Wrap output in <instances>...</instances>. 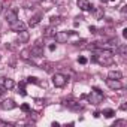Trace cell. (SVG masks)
I'll return each mask as SVG.
<instances>
[{
	"label": "cell",
	"mask_w": 127,
	"mask_h": 127,
	"mask_svg": "<svg viewBox=\"0 0 127 127\" xmlns=\"http://www.w3.org/2000/svg\"><path fill=\"white\" fill-rule=\"evenodd\" d=\"M127 124V121L126 120H118V121H115L114 123V127H117V126H126Z\"/></svg>",
	"instance_id": "obj_22"
},
{
	"label": "cell",
	"mask_w": 127,
	"mask_h": 127,
	"mask_svg": "<svg viewBox=\"0 0 127 127\" xmlns=\"http://www.w3.org/2000/svg\"><path fill=\"white\" fill-rule=\"evenodd\" d=\"M64 106H66L67 109H70V111H75V112L82 111V105H79V102H76V100H73V99L66 100V102H64Z\"/></svg>",
	"instance_id": "obj_4"
},
{
	"label": "cell",
	"mask_w": 127,
	"mask_h": 127,
	"mask_svg": "<svg viewBox=\"0 0 127 127\" xmlns=\"http://www.w3.org/2000/svg\"><path fill=\"white\" fill-rule=\"evenodd\" d=\"M70 34H72V32H57L54 34V37H55L57 43H64V42H67V39H69Z\"/></svg>",
	"instance_id": "obj_3"
},
{
	"label": "cell",
	"mask_w": 127,
	"mask_h": 127,
	"mask_svg": "<svg viewBox=\"0 0 127 127\" xmlns=\"http://www.w3.org/2000/svg\"><path fill=\"white\" fill-rule=\"evenodd\" d=\"M90 32L91 33H96V27H90Z\"/></svg>",
	"instance_id": "obj_30"
},
{
	"label": "cell",
	"mask_w": 127,
	"mask_h": 127,
	"mask_svg": "<svg viewBox=\"0 0 127 127\" xmlns=\"http://www.w3.org/2000/svg\"><path fill=\"white\" fill-rule=\"evenodd\" d=\"M52 84L57 87V88H63L66 84H67V78L63 75V73H55L52 76Z\"/></svg>",
	"instance_id": "obj_2"
},
{
	"label": "cell",
	"mask_w": 127,
	"mask_h": 127,
	"mask_svg": "<svg viewBox=\"0 0 127 127\" xmlns=\"http://www.w3.org/2000/svg\"><path fill=\"white\" fill-rule=\"evenodd\" d=\"M0 126H9L6 121H2V120H0Z\"/></svg>",
	"instance_id": "obj_28"
},
{
	"label": "cell",
	"mask_w": 127,
	"mask_h": 127,
	"mask_svg": "<svg viewBox=\"0 0 127 127\" xmlns=\"http://www.w3.org/2000/svg\"><path fill=\"white\" fill-rule=\"evenodd\" d=\"M103 97H105L103 93H102L97 87H94L93 91L88 94V100H90L93 105H99V103H102V102H103Z\"/></svg>",
	"instance_id": "obj_1"
},
{
	"label": "cell",
	"mask_w": 127,
	"mask_h": 127,
	"mask_svg": "<svg viewBox=\"0 0 127 127\" xmlns=\"http://www.w3.org/2000/svg\"><path fill=\"white\" fill-rule=\"evenodd\" d=\"M123 37H124V39H127V29H124V30H123Z\"/></svg>",
	"instance_id": "obj_25"
},
{
	"label": "cell",
	"mask_w": 127,
	"mask_h": 127,
	"mask_svg": "<svg viewBox=\"0 0 127 127\" xmlns=\"http://www.w3.org/2000/svg\"><path fill=\"white\" fill-rule=\"evenodd\" d=\"M9 26H11V30H12V32H17V33L27 29V26H26L23 21H20V20H17L15 23H12V24H9Z\"/></svg>",
	"instance_id": "obj_10"
},
{
	"label": "cell",
	"mask_w": 127,
	"mask_h": 127,
	"mask_svg": "<svg viewBox=\"0 0 127 127\" xmlns=\"http://www.w3.org/2000/svg\"><path fill=\"white\" fill-rule=\"evenodd\" d=\"M63 23V20H61V17H51L49 18V24L54 27V26H58V24H61Z\"/></svg>",
	"instance_id": "obj_17"
},
{
	"label": "cell",
	"mask_w": 127,
	"mask_h": 127,
	"mask_svg": "<svg viewBox=\"0 0 127 127\" xmlns=\"http://www.w3.org/2000/svg\"><path fill=\"white\" fill-rule=\"evenodd\" d=\"M3 81H5V78H3V76H0V87L3 85Z\"/></svg>",
	"instance_id": "obj_29"
},
{
	"label": "cell",
	"mask_w": 127,
	"mask_h": 127,
	"mask_svg": "<svg viewBox=\"0 0 127 127\" xmlns=\"http://www.w3.org/2000/svg\"><path fill=\"white\" fill-rule=\"evenodd\" d=\"M30 52H32L33 57H42V55H43V48H42L40 43H34V45L30 48Z\"/></svg>",
	"instance_id": "obj_8"
},
{
	"label": "cell",
	"mask_w": 127,
	"mask_h": 127,
	"mask_svg": "<svg viewBox=\"0 0 127 127\" xmlns=\"http://www.w3.org/2000/svg\"><path fill=\"white\" fill-rule=\"evenodd\" d=\"M78 8L81 9V11H84V12H87V11H93V5L88 2V0H78Z\"/></svg>",
	"instance_id": "obj_7"
},
{
	"label": "cell",
	"mask_w": 127,
	"mask_h": 127,
	"mask_svg": "<svg viewBox=\"0 0 127 127\" xmlns=\"http://www.w3.org/2000/svg\"><path fill=\"white\" fill-rule=\"evenodd\" d=\"M0 108H2L3 111H11V109L17 108V103L12 99H6V100H3L2 103H0Z\"/></svg>",
	"instance_id": "obj_6"
},
{
	"label": "cell",
	"mask_w": 127,
	"mask_h": 127,
	"mask_svg": "<svg viewBox=\"0 0 127 127\" xmlns=\"http://www.w3.org/2000/svg\"><path fill=\"white\" fill-rule=\"evenodd\" d=\"M29 39H30V33L27 30L18 32V42L20 43H26V42H29Z\"/></svg>",
	"instance_id": "obj_11"
},
{
	"label": "cell",
	"mask_w": 127,
	"mask_h": 127,
	"mask_svg": "<svg viewBox=\"0 0 127 127\" xmlns=\"http://www.w3.org/2000/svg\"><path fill=\"white\" fill-rule=\"evenodd\" d=\"M40 18H42V15H40V14H37V15L32 17V18H30V21H29L30 27H36V26H37V24L40 23Z\"/></svg>",
	"instance_id": "obj_13"
},
{
	"label": "cell",
	"mask_w": 127,
	"mask_h": 127,
	"mask_svg": "<svg viewBox=\"0 0 127 127\" xmlns=\"http://www.w3.org/2000/svg\"><path fill=\"white\" fill-rule=\"evenodd\" d=\"M120 108H121V111H126V109H127V105H126V103H121Z\"/></svg>",
	"instance_id": "obj_26"
},
{
	"label": "cell",
	"mask_w": 127,
	"mask_h": 127,
	"mask_svg": "<svg viewBox=\"0 0 127 127\" xmlns=\"http://www.w3.org/2000/svg\"><path fill=\"white\" fill-rule=\"evenodd\" d=\"M20 57H21L23 60H30V57H32L30 48H26V49H23V51L20 52Z\"/></svg>",
	"instance_id": "obj_16"
},
{
	"label": "cell",
	"mask_w": 127,
	"mask_h": 127,
	"mask_svg": "<svg viewBox=\"0 0 127 127\" xmlns=\"http://www.w3.org/2000/svg\"><path fill=\"white\" fill-rule=\"evenodd\" d=\"M2 93H3V91H2V90H0V96H2Z\"/></svg>",
	"instance_id": "obj_33"
},
{
	"label": "cell",
	"mask_w": 127,
	"mask_h": 127,
	"mask_svg": "<svg viewBox=\"0 0 127 127\" xmlns=\"http://www.w3.org/2000/svg\"><path fill=\"white\" fill-rule=\"evenodd\" d=\"M21 111H24V112H30V106H29L27 103H24V105H21Z\"/></svg>",
	"instance_id": "obj_23"
},
{
	"label": "cell",
	"mask_w": 127,
	"mask_h": 127,
	"mask_svg": "<svg viewBox=\"0 0 127 127\" xmlns=\"http://www.w3.org/2000/svg\"><path fill=\"white\" fill-rule=\"evenodd\" d=\"M3 88H6V90H12L14 87H15V82H14V79H11V78H5V81H3V85H2Z\"/></svg>",
	"instance_id": "obj_12"
},
{
	"label": "cell",
	"mask_w": 127,
	"mask_h": 127,
	"mask_svg": "<svg viewBox=\"0 0 127 127\" xmlns=\"http://www.w3.org/2000/svg\"><path fill=\"white\" fill-rule=\"evenodd\" d=\"M0 12H2V3H0Z\"/></svg>",
	"instance_id": "obj_32"
},
{
	"label": "cell",
	"mask_w": 127,
	"mask_h": 127,
	"mask_svg": "<svg viewBox=\"0 0 127 127\" xmlns=\"http://www.w3.org/2000/svg\"><path fill=\"white\" fill-rule=\"evenodd\" d=\"M100 2H102V3H106V2H109V0H100Z\"/></svg>",
	"instance_id": "obj_31"
},
{
	"label": "cell",
	"mask_w": 127,
	"mask_h": 127,
	"mask_svg": "<svg viewBox=\"0 0 127 127\" xmlns=\"http://www.w3.org/2000/svg\"><path fill=\"white\" fill-rule=\"evenodd\" d=\"M93 11H94V18L96 20H100L103 17V14H105V9L103 8H93Z\"/></svg>",
	"instance_id": "obj_15"
},
{
	"label": "cell",
	"mask_w": 127,
	"mask_h": 127,
	"mask_svg": "<svg viewBox=\"0 0 127 127\" xmlns=\"http://www.w3.org/2000/svg\"><path fill=\"white\" fill-rule=\"evenodd\" d=\"M27 82H30V84H36V85H43V87H45V82L39 81L36 76H30V78H27Z\"/></svg>",
	"instance_id": "obj_19"
},
{
	"label": "cell",
	"mask_w": 127,
	"mask_h": 127,
	"mask_svg": "<svg viewBox=\"0 0 127 127\" xmlns=\"http://www.w3.org/2000/svg\"><path fill=\"white\" fill-rule=\"evenodd\" d=\"M49 51H55V45H54V43L49 45Z\"/></svg>",
	"instance_id": "obj_27"
},
{
	"label": "cell",
	"mask_w": 127,
	"mask_h": 127,
	"mask_svg": "<svg viewBox=\"0 0 127 127\" xmlns=\"http://www.w3.org/2000/svg\"><path fill=\"white\" fill-rule=\"evenodd\" d=\"M108 78H111V79H121L123 78V73L120 70H111L108 73Z\"/></svg>",
	"instance_id": "obj_14"
},
{
	"label": "cell",
	"mask_w": 127,
	"mask_h": 127,
	"mask_svg": "<svg viewBox=\"0 0 127 127\" xmlns=\"http://www.w3.org/2000/svg\"><path fill=\"white\" fill-rule=\"evenodd\" d=\"M51 67H52L51 63H43V64H42V69H45L46 72H51Z\"/></svg>",
	"instance_id": "obj_21"
},
{
	"label": "cell",
	"mask_w": 127,
	"mask_h": 127,
	"mask_svg": "<svg viewBox=\"0 0 127 127\" xmlns=\"http://www.w3.org/2000/svg\"><path fill=\"white\" fill-rule=\"evenodd\" d=\"M55 33H57V32H55V30L52 29V26H51V27H46V29H45V33H43V36H45V37H52Z\"/></svg>",
	"instance_id": "obj_18"
},
{
	"label": "cell",
	"mask_w": 127,
	"mask_h": 127,
	"mask_svg": "<svg viewBox=\"0 0 127 127\" xmlns=\"http://www.w3.org/2000/svg\"><path fill=\"white\" fill-rule=\"evenodd\" d=\"M5 18H6V21H8L9 24H12V23H15V21L18 20V14H17V11H15V9H9V11L6 12Z\"/></svg>",
	"instance_id": "obj_9"
},
{
	"label": "cell",
	"mask_w": 127,
	"mask_h": 127,
	"mask_svg": "<svg viewBox=\"0 0 127 127\" xmlns=\"http://www.w3.org/2000/svg\"><path fill=\"white\" fill-rule=\"evenodd\" d=\"M106 85H108L111 90H121V88H123V84H121L120 79H111V78H108V79H106Z\"/></svg>",
	"instance_id": "obj_5"
},
{
	"label": "cell",
	"mask_w": 127,
	"mask_h": 127,
	"mask_svg": "<svg viewBox=\"0 0 127 127\" xmlns=\"http://www.w3.org/2000/svg\"><path fill=\"white\" fill-rule=\"evenodd\" d=\"M87 61H88V60H87L85 57H79V58H78V63H79V64H85Z\"/></svg>",
	"instance_id": "obj_24"
},
{
	"label": "cell",
	"mask_w": 127,
	"mask_h": 127,
	"mask_svg": "<svg viewBox=\"0 0 127 127\" xmlns=\"http://www.w3.org/2000/svg\"><path fill=\"white\" fill-rule=\"evenodd\" d=\"M103 115H105L106 118H112V117L115 115V111H114V109H105V111H103Z\"/></svg>",
	"instance_id": "obj_20"
}]
</instances>
